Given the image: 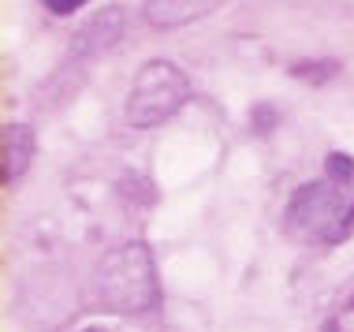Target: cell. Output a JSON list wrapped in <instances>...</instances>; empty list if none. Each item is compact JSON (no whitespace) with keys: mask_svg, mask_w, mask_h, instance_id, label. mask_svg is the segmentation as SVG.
<instances>
[{"mask_svg":"<svg viewBox=\"0 0 354 332\" xmlns=\"http://www.w3.org/2000/svg\"><path fill=\"white\" fill-rule=\"evenodd\" d=\"M93 302L120 317L149 314L157 306L160 284L146 243H123L104 254L101 265L93 269Z\"/></svg>","mask_w":354,"mask_h":332,"instance_id":"obj_1","label":"cell"},{"mask_svg":"<svg viewBox=\"0 0 354 332\" xmlns=\"http://www.w3.org/2000/svg\"><path fill=\"white\" fill-rule=\"evenodd\" d=\"M354 210V198L336 179L302 183L287 198L283 232L295 243H343V224Z\"/></svg>","mask_w":354,"mask_h":332,"instance_id":"obj_2","label":"cell"},{"mask_svg":"<svg viewBox=\"0 0 354 332\" xmlns=\"http://www.w3.org/2000/svg\"><path fill=\"white\" fill-rule=\"evenodd\" d=\"M190 98V79L171 60H149L135 75L127 93V123L131 127H157L171 120Z\"/></svg>","mask_w":354,"mask_h":332,"instance_id":"obj_3","label":"cell"},{"mask_svg":"<svg viewBox=\"0 0 354 332\" xmlns=\"http://www.w3.org/2000/svg\"><path fill=\"white\" fill-rule=\"evenodd\" d=\"M123 30H127V8H120V4L101 8V12L93 15L79 34H75L71 56H75V60H90V56L109 53L112 45L123 37Z\"/></svg>","mask_w":354,"mask_h":332,"instance_id":"obj_4","label":"cell"},{"mask_svg":"<svg viewBox=\"0 0 354 332\" xmlns=\"http://www.w3.org/2000/svg\"><path fill=\"white\" fill-rule=\"evenodd\" d=\"M220 8V0H142V15L149 26L160 30H176V26L198 23V19L213 15Z\"/></svg>","mask_w":354,"mask_h":332,"instance_id":"obj_5","label":"cell"},{"mask_svg":"<svg viewBox=\"0 0 354 332\" xmlns=\"http://www.w3.org/2000/svg\"><path fill=\"white\" fill-rule=\"evenodd\" d=\"M34 127H26V123H8L4 127V179L12 183L30 168V157H34Z\"/></svg>","mask_w":354,"mask_h":332,"instance_id":"obj_6","label":"cell"},{"mask_svg":"<svg viewBox=\"0 0 354 332\" xmlns=\"http://www.w3.org/2000/svg\"><path fill=\"white\" fill-rule=\"evenodd\" d=\"M336 71H339L336 60H324V64H295V68H291V75H295V79H302V82H324V79H332Z\"/></svg>","mask_w":354,"mask_h":332,"instance_id":"obj_7","label":"cell"},{"mask_svg":"<svg viewBox=\"0 0 354 332\" xmlns=\"http://www.w3.org/2000/svg\"><path fill=\"white\" fill-rule=\"evenodd\" d=\"M328 176L336 179V183L347 187L351 179H354V157H347V154H328Z\"/></svg>","mask_w":354,"mask_h":332,"instance_id":"obj_8","label":"cell"},{"mask_svg":"<svg viewBox=\"0 0 354 332\" xmlns=\"http://www.w3.org/2000/svg\"><path fill=\"white\" fill-rule=\"evenodd\" d=\"M82 4L86 0H45V8H49L53 15H71V12H79Z\"/></svg>","mask_w":354,"mask_h":332,"instance_id":"obj_9","label":"cell"},{"mask_svg":"<svg viewBox=\"0 0 354 332\" xmlns=\"http://www.w3.org/2000/svg\"><path fill=\"white\" fill-rule=\"evenodd\" d=\"M269 123H272V112L261 109V112H257V131H269Z\"/></svg>","mask_w":354,"mask_h":332,"instance_id":"obj_10","label":"cell"}]
</instances>
